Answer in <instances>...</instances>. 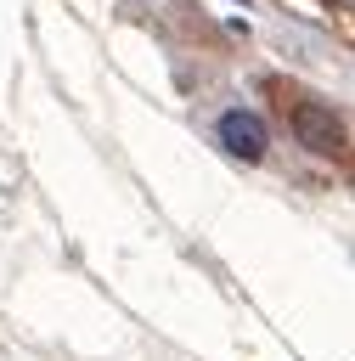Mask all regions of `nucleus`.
Listing matches in <instances>:
<instances>
[{"label":"nucleus","instance_id":"f257e3e1","mask_svg":"<svg viewBox=\"0 0 355 361\" xmlns=\"http://www.w3.org/2000/svg\"><path fill=\"white\" fill-rule=\"evenodd\" d=\"M293 135L310 147V152H327V158H344V118L321 102H293Z\"/></svg>","mask_w":355,"mask_h":361},{"label":"nucleus","instance_id":"f03ea898","mask_svg":"<svg viewBox=\"0 0 355 361\" xmlns=\"http://www.w3.org/2000/svg\"><path fill=\"white\" fill-rule=\"evenodd\" d=\"M220 141H225V152H237V158H265V118L231 107V113H220Z\"/></svg>","mask_w":355,"mask_h":361}]
</instances>
